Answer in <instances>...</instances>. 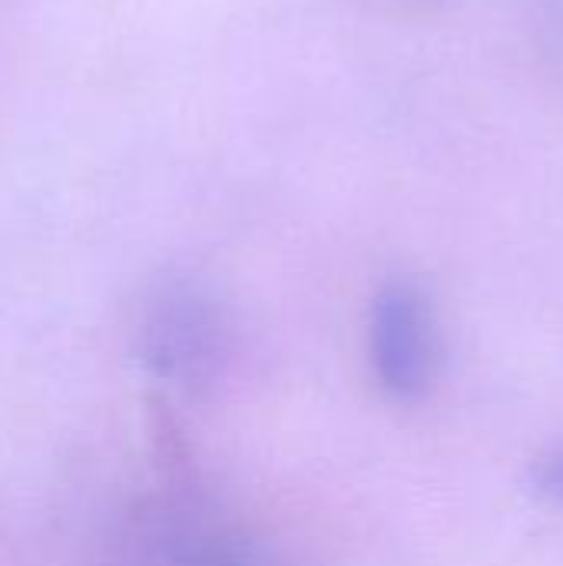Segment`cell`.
<instances>
[{
    "label": "cell",
    "instance_id": "1",
    "mask_svg": "<svg viewBox=\"0 0 563 566\" xmlns=\"http://www.w3.org/2000/svg\"><path fill=\"white\" fill-rule=\"evenodd\" d=\"M372 361L382 385L398 395H418L435 368V328L425 298L411 285H392L372 308Z\"/></svg>",
    "mask_w": 563,
    "mask_h": 566
}]
</instances>
